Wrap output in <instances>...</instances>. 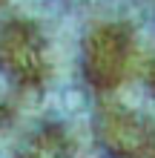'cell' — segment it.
<instances>
[{"mask_svg":"<svg viewBox=\"0 0 155 158\" xmlns=\"http://www.w3.org/2000/svg\"><path fill=\"white\" fill-rule=\"evenodd\" d=\"M132 58H135L132 29L124 23H104L86 38L84 78L98 92H112L129 75Z\"/></svg>","mask_w":155,"mask_h":158,"instance_id":"6da1fadb","label":"cell"},{"mask_svg":"<svg viewBox=\"0 0 155 158\" xmlns=\"http://www.w3.org/2000/svg\"><path fill=\"white\" fill-rule=\"evenodd\" d=\"M0 72L26 89H38L46 81V40L32 20L14 17L0 26Z\"/></svg>","mask_w":155,"mask_h":158,"instance_id":"7a4b0ae2","label":"cell"},{"mask_svg":"<svg viewBox=\"0 0 155 158\" xmlns=\"http://www.w3.org/2000/svg\"><path fill=\"white\" fill-rule=\"evenodd\" d=\"M95 135L112 158H155V124L121 104L101 106Z\"/></svg>","mask_w":155,"mask_h":158,"instance_id":"3957f363","label":"cell"},{"mask_svg":"<svg viewBox=\"0 0 155 158\" xmlns=\"http://www.w3.org/2000/svg\"><path fill=\"white\" fill-rule=\"evenodd\" d=\"M20 158H75V150L60 127H40L26 138Z\"/></svg>","mask_w":155,"mask_h":158,"instance_id":"277c9868","label":"cell"},{"mask_svg":"<svg viewBox=\"0 0 155 158\" xmlns=\"http://www.w3.org/2000/svg\"><path fill=\"white\" fill-rule=\"evenodd\" d=\"M147 83H149V89H152V95H155V58L149 60V66H147Z\"/></svg>","mask_w":155,"mask_h":158,"instance_id":"5b68a950","label":"cell"},{"mask_svg":"<svg viewBox=\"0 0 155 158\" xmlns=\"http://www.w3.org/2000/svg\"><path fill=\"white\" fill-rule=\"evenodd\" d=\"M0 3H3V0H0Z\"/></svg>","mask_w":155,"mask_h":158,"instance_id":"8992f818","label":"cell"}]
</instances>
